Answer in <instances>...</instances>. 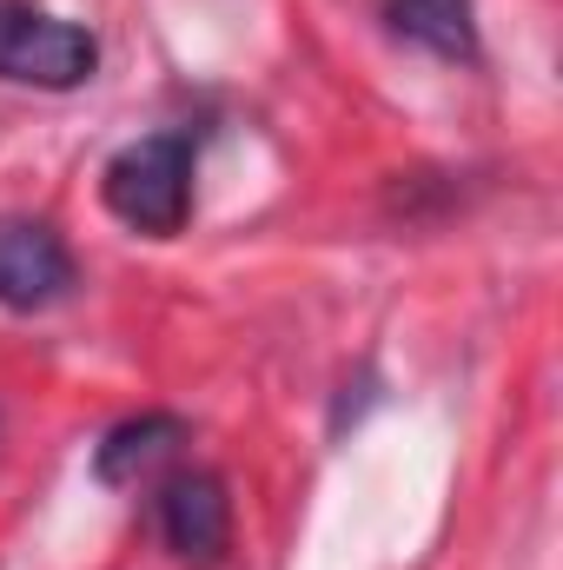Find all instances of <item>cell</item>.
<instances>
[{
    "mask_svg": "<svg viewBox=\"0 0 563 570\" xmlns=\"http://www.w3.org/2000/svg\"><path fill=\"white\" fill-rule=\"evenodd\" d=\"M172 444H186V419H172V412L127 419V425H113L107 438H100V451H93V478H100V484H134V478L152 471Z\"/></svg>",
    "mask_w": 563,
    "mask_h": 570,
    "instance_id": "5b68a950",
    "label": "cell"
},
{
    "mask_svg": "<svg viewBox=\"0 0 563 570\" xmlns=\"http://www.w3.org/2000/svg\"><path fill=\"white\" fill-rule=\"evenodd\" d=\"M100 199L120 226L172 239L192 213V140L186 134H146L120 146L100 173Z\"/></svg>",
    "mask_w": 563,
    "mask_h": 570,
    "instance_id": "6da1fadb",
    "label": "cell"
},
{
    "mask_svg": "<svg viewBox=\"0 0 563 570\" xmlns=\"http://www.w3.org/2000/svg\"><path fill=\"white\" fill-rule=\"evenodd\" d=\"M73 292V253L40 219H0V305L47 312Z\"/></svg>",
    "mask_w": 563,
    "mask_h": 570,
    "instance_id": "3957f363",
    "label": "cell"
},
{
    "mask_svg": "<svg viewBox=\"0 0 563 570\" xmlns=\"http://www.w3.org/2000/svg\"><path fill=\"white\" fill-rule=\"evenodd\" d=\"M385 20L437 60H477V13L471 0H385Z\"/></svg>",
    "mask_w": 563,
    "mask_h": 570,
    "instance_id": "8992f818",
    "label": "cell"
},
{
    "mask_svg": "<svg viewBox=\"0 0 563 570\" xmlns=\"http://www.w3.org/2000/svg\"><path fill=\"white\" fill-rule=\"evenodd\" d=\"M100 67V40L60 13H40L27 0H0V80L40 87V94H73Z\"/></svg>",
    "mask_w": 563,
    "mask_h": 570,
    "instance_id": "7a4b0ae2",
    "label": "cell"
},
{
    "mask_svg": "<svg viewBox=\"0 0 563 570\" xmlns=\"http://www.w3.org/2000/svg\"><path fill=\"white\" fill-rule=\"evenodd\" d=\"M159 511V531L172 544V558L186 564H219L226 544H233V504H226V484L213 471H172L152 498Z\"/></svg>",
    "mask_w": 563,
    "mask_h": 570,
    "instance_id": "277c9868",
    "label": "cell"
}]
</instances>
